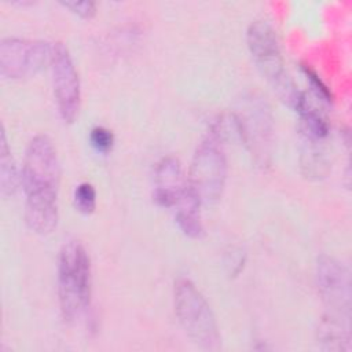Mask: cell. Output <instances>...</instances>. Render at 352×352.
Returning <instances> with one entry per match:
<instances>
[{"label":"cell","instance_id":"cell-1","mask_svg":"<svg viewBox=\"0 0 352 352\" xmlns=\"http://www.w3.org/2000/svg\"><path fill=\"white\" fill-rule=\"evenodd\" d=\"M60 164L47 135H36L28 144L21 184L25 192V221L38 235H50L59 220L58 192Z\"/></svg>","mask_w":352,"mask_h":352},{"label":"cell","instance_id":"cell-2","mask_svg":"<svg viewBox=\"0 0 352 352\" xmlns=\"http://www.w3.org/2000/svg\"><path fill=\"white\" fill-rule=\"evenodd\" d=\"M58 298L62 318L76 322L91 308L92 267L81 242L66 241L58 257Z\"/></svg>","mask_w":352,"mask_h":352},{"label":"cell","instance_id":"cell-3","mask_svg":"<svg viewBox=\"0 0 352 352\" xmlns=\"http://www.w3.org/2000/svg\"><path fill=\"white\" fill-rule=\"evenodd\" d=\"M246 41L257 69L271 85L272 91L285 104L296 110L304 92L298 89L285 66L275 28L264 18L256 19L248 28Z\"/></svg>","mask_w":352,"mask_h":352},{"label":"cell","instance_id":"cell-4","mask_svg":"<svg viewBox=\"0 0 352 352\" xmlns=\"http://www.w3.org/2000/svg\"><path fill=\"white\" fill-rule=\"evenodd\" d=\"M223 131L214 124L198 143L187 175V182L202 205L217 204L227 182V157Z\"/></svg>","mask_w":352,"mask_h":352},{"label":"cell","instance_id":"cell-5","mask_svg":"<svg viewBox=\"0 0 352 352\" xmlns=\"http://www.w3.org/2000/svg\"><path fill=\"white\" fill-rule=\"evenodd\" d=\"M175 314L190 340L205 351H219L221 336L216 316L205 296L187 278H179L173 286Z\"/></svg>","mask_w":352,"mask_h":352},{"label":"cell","instance_id":"cell-6","mask_svg":"<svg viewBox=\"0 0 352 352\" xmlns=\"http://www.w3.org/2000/svg\"><path fill=\"white\" fill-rule=\"evenodd\" d=\"M234 126L241 140L258 166H267L271 160L274 118L268 103L260 96L245 98L232 116Z\"/></svg>","mask_w":352,"mask_h":352},{"label":"cell","instance_id":"cell-7","mask_svg":"<svg viewBox=\"0 0 352 352\" xmlns=\"http://www.w3.org/2000/svg\"><path fill=\"white\" fill-rule=\"evenodd\" d=\"M50 66L59 116L66 124H72L80 113L81 85L73 58L63 43L56 41L51 44Z\"/></svg>","mask_w":352,"mask_h":352},{"label":"cell","instance_id":"cell-8","mask_svg":"<svg viewBox=\"0 0 352 352\" xmlns=\"http://www.w3.org/2000/svg\"><path fill=\"white\" fill-rule=\"evenodd\" d=\"M51 44L43 40L4 37L0 41V73L10 80L36 76L50 63Z\"/></svg>","mask_w":352,"mask_h":352},{"label":"cell","instance_id":"cell-9","mask_svg":"<svg viewBox=\"0 0 352 352\" xmlns=\"http://www.w3.org/2000/svg\"><path fill=\"white\" fill-rule=\"evenodd\" d=\"M316 283L326 314L351 318V278L348 268L337 258L323 254L316 263Z\"/></svg>","mask_w":352,"mask_h":352},{"label":"cell","instance_id":"cell-10","mask_svg":"<svg viewBox=\"0 0 352 352\" xmlns=\"http://www.w3.org/2000/svg\"><path fill=\"white\" fill-rule=\"evenodd\" d=\"M187 186V177L176 157L168 155L155 164L153 173V198L157 205L173 209Z\"/></svg>","mask_w":352,"mask_h":352},{"label":"cell","instance_id":"cell-11","mask_svg":"<svg viewBox=\"0 0 352 352\" xmlns=\"http://www.w3.org/2000/svg\"><path fill=\"white\" fill-rule=\"evenodd\" d=\"M300 139V168L304 177L320 180L330 170V161L324 147V139L298 129Z\"/></svg>","mask_w":352,"mask_h":352},{"label":"cell","instance_id":"cell-12","mask_svg":"<svg viewBox=\"0 0 352 352\" xmlns=\"http://www.w3.org/2000/svg\"><path fill=\"white\" fill-rule=\"evenodd\" d=\"M201 206L202 204L197 194L190 187V184L187 186L183 195L173 206L175 220L180 231L191 239H199L204 235Z\"/></svg>","mask_w":352,"mask_h":352},{"label":"cell","instance_id":"cell-13","mask_svg":"<svg viewBox=\"0 0 352 352\" xmlns=\"http://www.w3.org/2000/svg\"><path fill=\"white\" fill-rule=\"evenodd\" d=\"M318 342L324 351H349L351 331L349 319H342L324 314L318 326Z\"/></svg>","mask_w":352,"mask_h":352},{"label":"cell","instance_id":"cell-14","mask_svg":"<svg viewBox=\"0 0 352 352\" xmlns=\"http://www.w3.org/2000/svg\"><path fill=\"white\" fill-rule=\"evenodd\" d=\"M21 183V175L12 157L4 126L0 133V194L3 198H10L15 194Z\"/></svg>","mask_w":352,"mask_h":352},{"label":"cell","instance_id":"cell-15","mask_svg":"<svg viewBox=\"0 0 352 352\" xmlns=\"http://www.w3.org/2000/svg\"><path fill=\"white\" fill-rule=\"evenodd\" d=\"M76 209L82 214H92L96 209V190L92 183L82 182L80 183L73 195Z\"/></svg>","mask_w":352,"mask_h":352},{"label":"cell","instance_id":"cell-16","mask_svg":"<svg viewBox=\"0 0 352 352\" xmlns=\"http://www.w3.org/2000/svg\"><path fill=\"white\" fill-rule=\"evenodd\" d=\"M89 142L96 151L106 154V153L111 151V148L114 146V135L110 129H107L104 126H95L91 129Z\"/></svg>","mask_w":352,"mask_h":352},{"label":"cell","instance_id":"cell-17","mask_svg":"<svg viewBox=\"0 0 352 352\" xmlns=\"http://www.w3.org/2000/svg\"><path fill=\"white\" fill-rule=\"evenodd\" d=\"M60 4L84 19H89L96 14V6L92 1H60Z\"/></svg>","mask_w":352,"mask_h":352},{"label":"cell","instance_id":"cell-18","mask_svg":"<svg viewBox=\"0 0 352 352\" xmlns=\"http://www.w3.org/2000/svg\"><path fill=\"white\" fill-rule=\"evenodd\" d=\"M305 74H307V78L311 81V85L316 94V96H319L320 99H323L324 102L330 103L331 102V94H330V89L322 82V80L314 74L311 70L305 69Z\"/></svg>","mask_w":352,"mask_h":352},{"label":"cell","instance_id":"cell-19","mask_svg":"<svg viewBox=\"0 0 352 352\" xmlns=\"http://www.w3.org/2000/svg\"><path fill=\"white\" fill-rule=\"evenodd\" d=\"M228 256H230V260H227L226 263L230 267V274L232 276H236L243 268L245 254L239 249H236V250L234 249V250H231V254H228Z\"/></svg>","mask_w":352,"mask_h":352}]
</instances>
